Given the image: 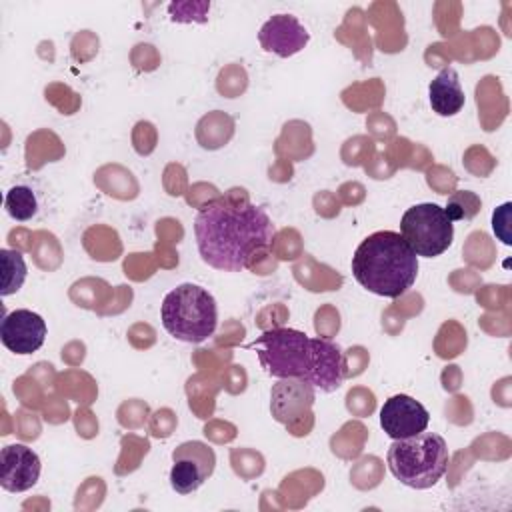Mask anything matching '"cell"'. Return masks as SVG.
<instances>
[{
    "mask_svg": "<svg viewBox=\"0 0 512 512\" xmlns=\"http://www.w3.org/2000/svg\"><path fill=\"white\" fill-rule=\"evenodd\" d=\"M400 234L416 256L436 258L452 246L454 222L434 202L410 206L400 220Z\"/></svg>",
    "mask_w": 512,
    "mask_h": 512,
    "instance_id": "6",
    "label": "cell"
},
{
    "mask_svg": "<svg viewBox=\"0 0 512 512\" xmlns=\"http://www.w3.org/2000/svg\"><path fill=\"white\" fill-rule=\"evenodd\" d=\"M214 468L216 454L208 444L200 440L182 442L172 452L170 486L176 494H192L212 476Z\"/></svg>",
    "mask_w": 512,
    "mask_h": 512,
    "instance_id": "7",
    "label": "cell"
},
{
    "mask_svg": "<svg viewBox=\"0 0 512 512\" xmlns=\"http://www.w3.org/2000/svg\"><path fill=\"white\" fill-rule=\"evenodd\" d=\"M40 458L26 444H8L0 452V486L8 492H26L40 478Z\"/></svg>",
    "mask_w": 512,
    "mask_h": 512,
    "instance_id": "11",
    "label": "cell"
},
{
    "mask_svg": "<svg viewBox=\"0 0 512 512\" xmlns=\"http://www.w3.org/2000/svg\"><path fill=\"white\" fill-rule=\"evenodd\" d=\"M46 332L48 330L44 318L28 308H18L4 314L0 324L2 344L18 356H26L40 350L46 340Z\"/></svg>",
    "mask_w": 512,
    "mask_h": 512,
    "instance_id": "8",
    "label": "cell"
},
{
    "mask_svg": "<svg viewBox=\"0 0 512 512\" xmlns=\"http://www.w3.org/2000/svg\"><path fill=\"white\" fill-rule=\"evenodd\" d=\"M446 440L436 432H418L410 438L392 440L386 462L396 480L414 490H426L438 484L448 468Z\"/></svg>",
    "mask_w": 512,
    "mask_h": 512,
    "instance_id": "4",
    "label": "cell"
},
{
    "mask_svg": "<svg viewBox=\"0 0 512 512\" xmlns=\"http://www.w3.org/2000/svg\"><path fill=\"white\" fill-rule=\"evenodd\" d=\"M352 274L368 292L400 298L418 278V256L400 232L378 230L366 236L354 250Z\"/></svg>",
    "mask_w": 512,
    "mask_h": 512,
    "instance_id": "3",
    "label": "cell"
},
{
    "mask_svg": "<svg viewBox=\"0 0 512 512\" xmlns=\"http://www.w3.org/2000/svg\"><path fill=\"white\" fill-rule=\"evenodd\" d=\"M480 210V196L470 190H456L444 208L446 216L456 222V220H472Z\"/></svg>",
    "mask_w": 512,
    "mask_h": 512,
    "instance_id": "16",
    "label": "cell"
},
{
    "mask_svg": "<svg viewBox=\"0 0 512 512\" xmlns=\"http://www.w3.org/2000/svg\"><path fill=\"white\" fill-rule=\"evenodd\" d=\"M428 422V410L408 394H394L380 408V426L392 440L410 438L424 432Z\"/></svg>",
    "mask_w": 512,
    "mask_h": 512,
    "instance_id": "9",
    "label": "cell"
},
{
    "mask_svg": "<svg viewBox=\"0 0 512 512\" xmlns=\"http://www.w3.org/2000/svg\"><path fill=\"white\" fill-rule=\"evenodd\" d=\"M0 270H2V286L0 294L10 296L18 292L26 280V262L18 250L2 248L0 250Z\"/></svg>",
    "mask_w": 512,
    "mask_h": 512,
    "instance_id": "14",
    "label": "cell"
},
{
    "mask_svg": "<svg viewBox=\"0 0 512 512\" xmlns=\"http://www.w3.org/2000/svg\"><path fill=\"white\" fill-rule=\"evenodd\" d=\"M314 402V386L300 378H282L272 388L270 410L272 416L282 424H294L304 414H310Z\"/></svg>",
    "mask_w": 512,
    "mask_h": 512,
    "instance_id": "12",
    "label": "cell"
},
{
    "mask_svg": "<svg viewBox=\"0 0 512 512\" xmlns=\"http://www.w3.org/2000/svg\"><path fill=\"white\" fill-rule=\"evenodd\" d=\"M428 98H430V106L438 116H454L464 108L466 96L458 78V72L448 66L442 68L434 80L428 86Z\"/></svg>",
    "mask_w": 512,
    "mask_h": 512,
    "instance_id": "13",
    "label": "cell"
},
{
    "mask_svg": "<svg viewBox=\"0 0 512 512\" xmlns=\"http://www.w3.org/2000/svg\"><path fill=\"white\" fill-rule=\"evenodd\" d=\"M258 42L262 50L272 52L280 58H290L304 50V46L310 42V32L296 16L274 14L262 24L258 32Z\"/></svg>",
    "mask_w": 512,
    "mask_h": 512,
    "instance_id": "10",
    "label": "cell"
},
{
    "mask_svg": "<svg viewBox=\"0 0 512 512\" xmlns=\"http://www.w3.org/2000/svg\"><path fill=\"white\" fill-rule=\"evenodd\" d=\"M160 318L164 330L172 338L188 344H200L216 332L218 306L208 290L192 282H184L164 296Z\"/></svg>",
    "mask_w": 512,
    "mask_h": 512,
    "instance_id": "5",
    "label": "cell"
},
{
    "mask_svg": "<svg viewBox=\"0 0 512 512\" xmlns=\"http://www.w3.org/2000/svg\"><path fill=\"white\" fill-rule=\"evenodd\" d=\"M194 236L202 262L222 272H240L254 252L270 246L276 228L262 206L216 198L196 214Z\"/></svg>",
    "mask_w": 512,
    "mask_h": 512,
    "instance_id": "1",
    "label": "cell"
},
{
    "mask_svg": "<svg viewBox=\"0 0 512 512\" xmlns=\"http://www.w3.org/2000/svg\"><path fill=\"white\" fill-rule=\"evenodd\" d=\"M510 208H512V204H510V202H506V204H502V206H500V210H496V212H494V216H492V228H494V234H496L504 244H512L510 234L506 232V224H508V212H510Z\"/></svg>",
    "mask_w": 512,
    "mask_h": 512,
    "instance_id": "17",
    "label": "cell"
},
{
    "mask_svg": "<svg viewBox=\"0 0 512 512\" xmlns=\"http://www.w3.org/2000/svg\"><path fill=\"white\" fill-rule=\"evenodd\" d=\"M4 206H6V212L10 214V218H14L18 222H26L38 212L36 194L32 192L30 186H24V184H16L6 192Z\"/></svg>",
    "mask_w": 512,
    "mask_h": 512,
    "instance_id": "15",
    "label": "cell"
},
{
    "mask_svg": "<svg viewBox=\"0 0 512 512\" xmlns=\"http://www.w3.org/2000/svg\"><path fill=\"white\" fill-rule=\"evenodd\" d=\"M274 378H300L320 392H336L346 376L342 348L330 338H310L294 328H270L248 344Z\"/></svg>",
    "mask_w": 512,
    "mask_h": 512,
    "instance_id": "2",
    "label": "cell"
}]
</instances>
